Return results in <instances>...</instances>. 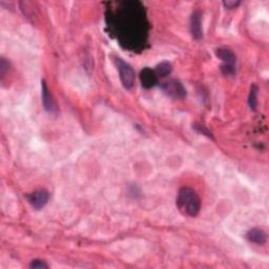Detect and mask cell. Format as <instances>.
<instances>
[{
  "label": "cell",
  "instance_id": "8fae6325",
  "mask_svg": "<svg viewBox=\"0 0 269 269\" xmlns=\"http://www.w3.org/2000/svg\"><path fill=\"white\" fill-rule=\"evenodd\" d=\"M258 93H259L258 86L256 84H253L250 88L249 97H248V104H249L252 110H256L258 106Z\"/></svg>",
  "mask_w": 269,
  "mask_h": 269
},
{
  "label": "cell",
  "instance_id": "5b68a950",
  "mask_svg": "<svg viewBox=\"0 0 269 269\" xmlns=\"http://www.w3.org/2000/svg\"><path fill=\"white\" fill-rule=\"evenodd\" d=\"M49 200H50V194L49 191L45 189L35 190L27 196V201H29L32 207L36 210L42 209L47 204V202H49Z\"/></svg>",
  "mask_w": 269,
  "mask_h": 269
},
{
  "label": "cell",
  "instance_id": "277c9868",
  "mask_svg": "<svg viewBox=\"0 0 269 269\" xmlns=\"http://www.w3.org/2000/svg\"><path fill=\"white\" fill-rule=\"evenodd\" d=\"M161 89L171 99L182 100L186 97V89L180 81L171 79L161 83Z\"/></svg>",
  "mask_w": 269,
  "mask_h": 269
},
{
  "label": "cell",
  "instance_id": "6da1fadb",
  "mask_svg": "<svg viewBox=\"0 0 269 269\" xmlns=\"http://www.w3.org/2000/svg\"><path fill=\"white\" fill-rule=\"evenodd\" d=\"M177 207L182 215L186 217H197L201 209V200L195 189L182 187L178 192Z\"/></svg>",
  "mask_w": 269,
  "mask_h": 269
},
{
  "label": "cell",
  "instance_id": "52a82bcc",
  "mask_svg": "<svg viewBox=\"0 0 269 269\" xmlns=\"http://www.w3.org/2000/svg\"><path fill=\"white\" fill-rule=\"evenodd\" d=\"M41 97H42V103H43V107L47 113L50 114H55L57 112V106L56 103H55L52 95L50 93V89L46 85V82L44 80L41 81Z\"/></svg>",
  "mask_w": 269,
  "mask_h": 269
},
{
  "label": "cell",
  "instance_id": "30bf717a",
  "mask_svg": "<svg viewBox=\"0 0 269 269\" xmlns=\"http://www.w3.org/2000/svg\"><path fill=\"white\" fill-rule=\"evenodd\" d=\"M172 71V66L171 64L169 63V62L167 61H163L161 62L160 64H158L157 67H156V74L158 76V78H164V77H166V76H168Z\"/></svg>",
  "mask_w": 269,
  "mask_h": 269
},
{
  "label": "cell",
  "instance_id": "7a4b0ae2",
  "mask_svg": "<svg viewBox=\"0 0 269 269\" xmlns=\"http://www.w3.org/2000/svg\"><path fill=\"white\" fill-rule=\"evenodd\" d=\"M115 64L117 66V70L120 75V80L122 82V85L126 89H132L135 85L136 75L133 67L130 66L127 62L123 61L121 58L116 57L114 59Z\"/></svg>",
  "mask_w": 269,
  "mask_h": 269
},
{
  "label": "cell",
  "instance_id": "8992f818",
  "mask_svg": "<svg viewBox=\"0 0 269 269\" xmlns=\"http://www.w3.org/2000/svg\"><path fill=\"white\" fill-rule=\"evenodd\" d=\"M190 34L195 40H200L203 37L202 30V14L200 11H195L190 16Z\"/></svg>",
  "mask_w": 269,
  "mask_h": 269
},
{
  "label": "cell",
  "instance_id": "4fadbf2b",
  "mask_svg": "<svg viewBox=\"0 0 269 269\" xmlns=\"http://www.w3.org/2000/svg\"><path fill=\"white\" fill-rule=\"evenodd\" d=\"M240 1H234V0H225V1H223V4L226 9H236L238 8V6L240 5Z\"/></svg>",
  "mask_w": 269,
  "mask_h": 269
},
{
  "label": "cell",
  "instance_id": "5bb4252c",
  "mask_svg": "<svg viewBox=\"0 0 269 269\" xmlns=\"http://www.w3.org/2000/svg\"><path fill=\"white\" fill-rule=\"evenodd\" d=\"M195 128L198 130L199 133H201V134H203L205 136H207L208 138H212L211 133L209 132L208 129H206L205 126H203V125H195Z\"/></svg>",
  "mask_w": 269,
  "mask_h": 269
},
{
  "label": "cell",
  "instance_id": "7c38bea8",
  "mask_svg": "<svg viewBox=\"0 0 269 269\" xmlns=\"http://www.w3.org/2000/svg\"><path fill=\"white\" fill-rule=\"evenodd\" d=\"M30 268L31 269H46L49 268L47 264L42 260H33L30 263Z\"/></svg>",
  "mask_w": 269,
  "mask_h": 269
},
{
  "label": "cell",
  "instance_id": "3957f363",
  "mask_svg": "<svg viewBox=\"0 0 269 269\" xmlns=\"http://www.w3.org/2000/svg\"><path fill=\"white\" fill-rule=\"evenodd\" d=\"M216 55L219 59L223 61L221 66V71L225 76H233L236 73V62L237 58L234 54L227 49H217Z\"/></svg>",
  "mask_w": 269,
  "mask_h": 269
},
{
  "label": "cell",
  "instance_id": "ba28073f",
  "mask_svg": "<svg viewBox=\"0 0 269 269\" xmlns=\"http://www.w3.org/2000/svg\"><path fill=\"white\" fill-rule=\"evenodd\" d=\"M140 80L143 87L151 88L158 83V76L155 71H151L150 68L145 67L140 73Z\"/></svg>",
  "mask_w": 269,
  "mask_h": 269
},
{
  "label": "cell",
  "instance_id": "9c48e42d",
  "mask_svg": "<svg viewBox=\"0 0 269 269\" xmlns=\"http://www.w3.org/2000/svg\"><path fill=\"white\" fill-rule=\"evenodd\" d=\"M246 238L249 242L257 245H264L267 242V233L261 228L249 229L246 233Z\"/></svg>",
  "mask_w": 269,
  "mask_h": 269
}]
</instances>
